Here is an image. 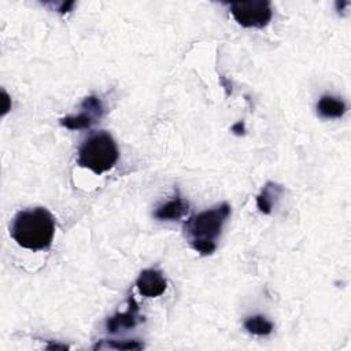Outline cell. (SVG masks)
<instances>
[{
	"label": "cell",
	"mask_w": 351,
	"mask_h": 351,
	"mask_svg": "<svg viewBox=\"0 0 351 351\" xmlns=\"http://www.w3.org/2000/svg\"><path fill=\"white\" fill-rule=\"evenodd\" d=\"M10 234L23 248L32 251L49 248L55 234V218L44 207L22 210L14 217Z\"/></svg>",
	"instance_id": "cell-1"
},
{
	"label": "cell",
	"mask_w": 351,
	"mask_h": 351,
	"mask_svg": "<svg viewBox=\"0 0 351 351\" xmlns=\"http://www.w3.org/2000/svg\"><path fill=\"white\" fill-rule=\"evenodd\" d=\"M230 215V206L222 202L211 208L192 215L184 223V232L191 247L200 255H211L217 250V239Z\"/></svg>",
	"instance_id": "cell-2"
},
{
	"label": "cell",
	"mask_w": 351,
	"mask_h": 351,
	"mask_svg": "<svg viewBox=\"0 0 351 351\" xmlns=\"http://www.w3.org/2000/svg\"><path fill=\"white\" fill-rule=\"evenodd\" d=\"M119 158L118 145L114 137L106 130L92 133L78 148L77 163L95 174L108 171L115 166Z\"/></svg>",
	"instance_id": "cell-3"
},
{
	"label": "cell",
	"mask_w": 351,
	"mask_h": 351,
	"mask_svg": "<svg viewBox=\"0 0 351 351\" xmlns=\"http://www.w3.org/2000/svg\"><path fill=\"white\" fill-rule=\"evenodd\" d=\"M230 14L243 27L262 29L269 25L273 16L271 3L267 0L234 1L229 4Z\"/></svg>",
	"instance_id": "cell-4"
},
{
	"label": "cell",
	"mask_w": 351,
	"mask_h": 351,
	"mask_svg": "<svg viewBox=\"0 0 351 351\" xmlns=\"http://www.w3.org/2000/svg\"><path fill=\"white\" fill-rule=\"evenodd\" d=\"M104 114V107L101 100L95 96H86L81 103V112L77 115H67L60 119V125L70 130L89 129L96 121H99Z\"/></svg>",
	"instance_id": "cell-5"
},
{
	"label": "cell",
	"mask_w": 351,
	"mask_h": 351,
	"mask_svg": "<svg viewBox=\"0 0 351 351\" xmlns=\"http://www.w3.org/2000/svg\"><path fill=\"white\" fill-rule=\"evenodd\" d=\"M136 288L145 298H158L166 291L167 281L160 270L145 269L138 274Z\"/></svg>",
	"instance_id": "cell-6"
},
{
	"label": "cell",
	"mask_w": 351,
	"mask_h": 351,
	"mask_svg": "<svg viewBox=\"0 0 351 351\" xmlns=\"http://www.w3.org/2000/svg\"><path fill=\"white\" fill-rule=\"evenodd\" d=\"M141 315L138 314V304L133 296L129 298L128 310L123 313H117L106 321V329L108 333H118L121 330H128L134 328L140 321Z\"/></svg>",
	"instance_id": "cell-7"
},
{
	"label": "cell",
	"mask_w": 351,
	"mask_h": 351,
	"mask_svg": "<svg viewBox=\"0 0 351 351\" xmlns=\"http://www.w3.org/2000/svg\"><path fill=\"white\" fill-rule=\"evenodd\" d=\"M188 211L189 203L181 196H174L173 199L159 204L154 211V217L159 221H178L186 215Z\"/></svg>",
	"instance_id": "cell-8"
},
{
	"label": "cell",
	"mask_w": 351,
	"mask_h": 351,
	"mask_svg": "<svg viewBox=\"0 0 351 351\" xmlns=\"http://www.w3.org/2000/svg\"><path fill=\"white\" fill-rule=\"evenodd\" d=\"M347 112V104L336 96L322 95L317 103V114L324 119L341 118Z\"/></svg>",
	"instance_id": "cell-9"
},
{
	"label": "cell",
	"mask_w": 351,
	"mask_h": 351,
	"mask_svg": "<svg viewBox=\"0 0 351 351\" xmlns=\"http://www.w3.org/2000/svg\"><path fill=\"white\" fill-rule=\"evenodd\" d=\"M281 192H282L281 185L274 182H267L256 196V207L259 208V211L263 214H270L273 210L274 202Z\"/></svg>",
	"instance_id": "cell-10"
},
{
	"label": "cell",
	"mask_w": 351,
	"mask_h": 351,
	"mask_svg": "<svg viewBox=\"0 0 351 351\" xmlns=\"http://www.w3.org/2000/svg\"><path fill=\"white\" fill-rule=\"evenodd\" d=\"M244 328L247 329V332H250L252 335L267 336V335H270L273 332L274 325L265 315L256 314V315H251V317L245 318Z\"/></svg>",
	"instance_id": "cell-11"
},
{
	"label": "cell",
	"mask_w": 351,
	"mask_h": 351,
	"mask_svg": "<svg viewBox=\"0 0 351 351\" xmlns=\"http://www.w3.org/2000/svg\"><path fill=\"white\" fill-rule=\"evenodd\" d=\"M97 348H115V350H141L144 348V344L140 343L138 340H123V341H117V340H101L100 343L93 346V350Z\"/></svg>",
	"instance_id": "cell-12"
},
{
	"label": "cell",
	"mask_w": 351,
	"mask_h": 351,
	"mask_svg": "<svg viewBox=\"0 0 351 351\" xmlns=\"http://www.w3.org/2000/svg\"><path fill=\"white\" fill-rule=\"evenodd\" d=\"M10 110H11V99L8 93L4 89H1V115L4 117Z\"/></svg>",
	"instance_id": "cell-13"
},
{
	"label": "cell",
	"mask_w": 351,
	"mask_h": 351,
	"mask_svg": "<svg viewBox=\"0 0 351 351\" xmlns=\"http://www.w3.org/2000/svg\"><path fill=\"white\" fill-rule=\"evenodd\" d=\"M230 130L233 132V134L236 136H244L245 134V125H244V121H237L236 123L232 125Z\"/></svg>",
	"instance_id": "cell-14"
},
{
	"label": "cell",
	"mask_w": 351,
	"mask_h": 351,
	"mask_svg": "<svg viewBox=\"0 0 351 351\" xmlns=\"http://www.w3.org/2000/svg\"><path fill=\"white\" fill-rule=\"evenodd\" d=\"M74 1H67V3H62L60 4V7L58 8V12H60V14H66V12H69V11H71V8L74 7Z\"/></svg>",
	"instance_id": "cell-15"
},
{
	"label": "cell",
	"mask_w": 351,
	"mask_h": 351,
	"mask_svg": "<svg viewBox=\"0 0 351 351\" xmlns=\"http://www.w3.org/2000/svg\"><path fill=\"white\" fill-rule=\"evenodd\" d=\"M45 348L47 350H62V351H66V350H69V346L59 344V343H49V344H47Z\"/></svg>",
	"instance_id": "cell-16"
}]
</instances>
